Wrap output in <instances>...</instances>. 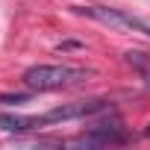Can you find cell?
<instances>
[{"label": "cell", "mask_w": 150, "mask_h": 150, "mask_svg": "<svg viewBox=\"0 0 150 150\" xmlns=\"http://www.w3.org/2000/svg\"><path fill=\"white\" fill-rule=\"evenodd\" d=\"M91 71L86 68H71V65H33L24 71V86L30 91H56L86 83Z\"/></svg>", "instance_id": "6da1fadb"}, {"label": "cell", "mask_w": 150, "mask_h": 150, "mask_svg": "<svg viewBox=\"0 0 150 150\" xmlns=\"http://www.w3.org/2000/svg\"><path fill=\"white\" fill-rule=\"evenodd\" d=\"M74 12L77 15H86L91 21H100L112 30H124V33H141L150 38V24L124 12V9H112V6H97V3H86V6H74Z\"/></svg>", "instance_id": "7a4b0ae2"}, {"label": "cell", "mask_w": 150, "mask_h": 150, "mask_svg": "<svg viewBox=\"0 0 150 150\" xmlns=\"http://www.w3.org/2000/svg\"><path fill=\"white\" fill-rule=\"evenodd\" d=\"M127 141H129V135L124 132L121 121L112 118L109 124H94L88 132L71 138L68 144H80V147H112V144H127Z\"/></svg>", "instance_id": "3957f363"}, {"label": "cell", "mask_w": 150, "mask_h": 150, "mask_svg": "<svg viewBox=\"0 0 150 150\" xmlns=\"http://www.w3.org/2000/svg\"><path fill=\"white\" fill-rule=\"evenodd\" d=\"M109 103L94 97V100H74V103H62V106H53L50 112H44V124H59V121H80V118H91L97 112H106Z\"/></svg>", "instance_id": "277c9868"}, {"label": "cell", "mask_w": 150, "mask_h": 150, "mask_svg": "<svg viewBox=\"0 0 150 150\" xmlns=\"http://www.w3.org/2000/svg\"><path fill=\"white\" fill-rule=\"evenodd\" d=\"M41 127H47L41 115H12V112L0 115V129L3 132L21 135V132H33V129H41Z\"/></svg>", "instance_id": "5b68a950"}, {"label": "cell", "mask_w": 150, "mask_h": 150, "mask_svg": "<svg viewBox=\"0 0 150 150\" xmlns=\"http://www.w3.org/2000/svg\"><path fill=\"white\" fill-rule=\"evenodd\" d=\"M124 62L138 74V80L150 88V53H144V50H127L124 53Z\"/></svg>", "instance_id": "8992f818"}, {"label": "cell", "mask_w": 150, "mask_h": 150, "mask_svg": "<svg viewBox=\"0 0 150 150\" xmlns=\"http://www.w3.org/2000/svg\"><path fill=\"white\" fill-rule=\"evenodd\" d=\"M27 100H30V94H24V91H18V94L3 91L0 94V103H6V106H18V103H27Z\"/></svg>", "instance_id": "52a82bcc"}, {"label": "cell", "mask_w": 150, "mask_h": 150, "mask_svg": "<svg viewBox=\"0 0 150 150\" xmlns=\"http://www.w3.org/2000/svg\"><path fill=\"white\" fill-rule=\"evenodd\" d=\"M144 135H147V138H150V124H147V127H144Z\"/></svg>", "instance_id": "ba28073f"}]
</instances>
